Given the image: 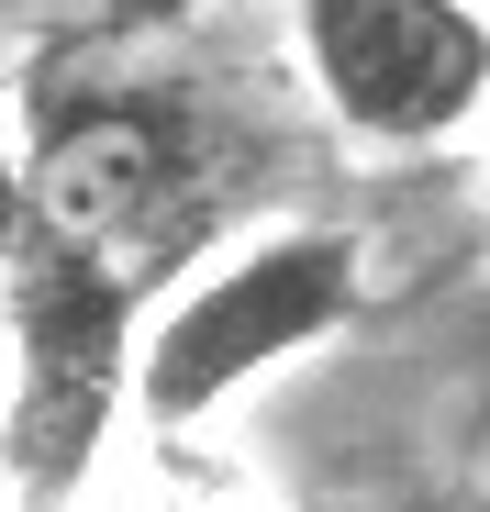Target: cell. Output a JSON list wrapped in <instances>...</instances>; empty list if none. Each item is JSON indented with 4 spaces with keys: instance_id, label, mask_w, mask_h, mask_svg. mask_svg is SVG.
Instances as JSON below:
<instances>
[{
    "instance_id": "1",
    "label": "cell",
    "mask_w": 490,
    "mask_h": 512,
    "mask_svg": "<svg viewBox=\"0 0 490 512\" xmlns=\"http://www.w3.org/2000/svg\"><path fill=\"white\" fill-rule=\"evenodd\" d=\"M34 234L67 256H101L134 290H156L179 256L234 212V167L223 134L179 101V90H34Z\"/></svg>"
},
{
    "instance_id": "2",
    "label": "cell",
    "mask_w": 490,
    "mask_h": 512,
    "mask_svg": "<svg viewBox=\"0 0 490 512\" xmlns=\"http://www.w3.org/2000/svg\"><path fill=\"white\" fill-rule=\"evenodd\" d=\"M12 312V412H0V490L23 512H67L90 490L112 412L134 401V357H145V290L101 256H67L34 234V256L0 279Z\"/></svg>"
},
{
    "instance_id": "3",
    "label": "cell",
    "mask_w": 490,
    "mask_h": 512,
    "mask_svg": "<svg viewBox=\"0 0 490 512\" xmlns=\"http://www.w3.org/2000/svg\"><path fill=\"white\" fill-rule=\"evenodd\" d=\"M368 301V256L335 223H290L257 234L245 256H223L212 279H190L168 312L145 323V357H134V401L156 435H190L212 423L234 390H257L268 368H290L301 346L346 334Z\"/></svg>"
},
{
    "instance_id": "4",
    "label": "cell",
    "mask_w": 490,
    "mask_h": 512,
    "mask_svg": "<svg viewBox=\"0 0 490 512\" xmlns=\"http://www.w3.org/2000/svg\"><path fill=\"white\" fill-rule=\"evenodd\" d=\"M301 67L357 145H446L490 101V23L468 0H290Z\"/></svg>"
},
{
    "instance_id": "5",
    "label": "cell",
    "mask_w": 490,
    "mask_h": 512,
    "mask_svg": "<svg viewBox=\"0 0 490 512\" xmlns=\"http://www.w3.org/2000/svg\"><path fill=\"white\" fill-rule=\"evenodd\" d=\"M34 256V179H23V156L0 145V279H12Z\"/></svg>"
},
{
    "instance_id": "6",
    "label": "cell",
    "mask_w": 490,
    "mask_h": 512,
    "mask_svg": "<svg viewBox=\"0 0 490 512\" xmlns=\"http://www.w3.org/2000/svg\"><path fill=\"white\" fill-rule=\"evenodd\" d=\"M457 368H468V390H479V423H490V290L468 301V323H457Z\"/></svg>"
},
{
    "instance_id": "7",
    "label": "cell",
    "mask_w": 490,
    "mask_h": 512,
    "mask_svg": "<svg viewBox=\"0 0 490 512\" xmlns=\"http://www.w3.org/2000/svg\"><path fill=\"white\" fill-rule=\"evenodd\" d=\"M168 12H190V0H123V23H168Z\"/></svg>"
},
{
    "instance_id": "8",
    "label": "cell",
    "mask_w": 490,
    "mask_h": 512,
    "mask_svg": "<svg viewBox=\"0 0 490 512\" xmlns=\"http://www.w3.org/2000/svg\"><path fill=\"white\" fill-rule=\"evenodd\" d=\"M390 512H490V501H390Z\"/></svg>"
}]
</instances>
